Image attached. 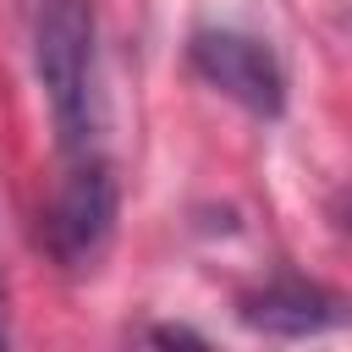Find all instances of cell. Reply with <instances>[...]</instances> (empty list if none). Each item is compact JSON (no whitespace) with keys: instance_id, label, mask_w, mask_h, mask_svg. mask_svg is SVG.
Instances as JSON below:
<instances>
[{"instance_id":"cell-4","label":"cell","mask_w":352,"mask_h":352,"mask_svg":"<svg viewBox=\"0 0 352 352\" xmlns=\"http://www.w3.org/2000/svg\"><path fill=\"white\" fill-rule=\"evenodd\" d=\"M236 319L253 336L302 341V336H324V330L352 324V297L314 280V275L280 270V275H270V280H258V286H248L236 297Z\"/></svg>"},{"instance_id":"cell-2","label":"cell","mask_w":352,"mask_h":352,"mask_svg":"<svg viewBox=\"0 0 352 352\" xmlns=\"http://www.w3.org/2000/svg\"><path fill=\"white\" fill-rule=\"evenodd\" d=\"M116 220H121V182H116L104 148L77 154V160H66V176L55 182V192L38 214V248L60 275L82 280L110 253Z\"/></svg>"},{"instance_id":"cell-6","label":"cell","mask_w":352,"mask_h":352,"mask_svg":"<svg viewBox=\"0 0 352 352\" xmlns=\"http://www.w3.org/2000/svg\"><path fill=\"white\" fill-rule=\"evenodd\" d=\"M324 214H330V231L352 242V182H346V187H341V192L330 198V209H324Z\"/></svg>"},{"instance_id":"cell-1","label":"cell","mask_w":352,"mask_h":352,"mask_svg":"<svg viewBox=\"0 0 352 352\" xmlns=\"http://www.w3.org/2000/svg\"><path fill=\"white\" fill-rule=\"evenodd\" d=\"M33 77L50 104L60 160L104 148L99 16L94 0H33Z\"/></svg>"},{"instance_id":"cell-3","label":"cell","mask_w":352,"mask_h":352,"mask_svg":"<svg viewBox=\"0 0 352 352\" xmlns=\"http://www.w3.org/2000/svg\"><path fill=\"white\" fill-rule=\"evenodd\" d=\"M187 66L204 88H214L220 99L242 104L258 121H280L286 116V66L280 55L242 28H198L187 38Z\"/></svg>"},{"instance_id":"cell-7","label":"cell","mask_w":352,"mask_h":352,"mask_svg":"<svg viewBox=\"0 0 352 352\" xmlns=\"http://www.w3.org/2000/svg\"><path fill=\"white\" fill-rule=\"evenodd\" d=\"M11 341V308H6V270H0V346Z\"/></svg>"},{"instance_id":"cell-5","label":"cell","mask_w":352,"mask_h":352,"mask_svg":"<svg viewBox=\"0 0 352 352\" xmlns=\"http://www.w3.org/2000/svg\"><path fill=\"white\" fill-rule=\"evenodd\" d=\"M138 341H165V346H209V336H204V330H192V324H148V330H138Z\"/></svg>"},{"instance_id":"cell-8","label":"cell","mask_w":352,"mask_h":352,"mask_svg":"<svg viewBox=\"0 0 352 352\" xmlns=\"http://www.w3.org/2000/svg\"><path fill=\"white\" fill-rule=\"evenodd\" d=\"M346 28H352V11H346Z\"/></svg>"}]
</instances>
